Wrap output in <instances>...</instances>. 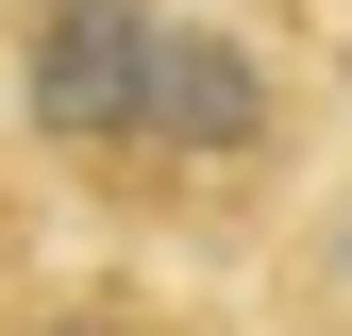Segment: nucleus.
<instances>
[{
	"label": "nucleus",
	"mask_w": 352,
	"mask_h": 336,
	"mask_svg": "<svg viewBox=\"0 0 352 336\" xmlns=\"http://www.w3.org/2000/svg\"><path fill=\"white\" fill-rule=\"evenodd\" d=\"M0 336H252V303H218L201 269H151V252H51L0 303Z\"/></svg>",
	"instance_id": "1"
},
{
	"label": "nucleus",
	"mask_w": 352,
	"mask_h": 336,
	"mask_svg": "<svg viewBox=\"0 0 352 336\" xmlns=\"http://www.w3.org/2000/svg\"><path fill=\"white\" fill-rule=\"evenodd\" d=\"M252 336H352V151L302 185V219L252 269Z\"/></svg>",
	"instance_id": "2"
},
{
	"label": "nucleus",
	"mask_w": 352,
	"mask_h": 336,
	"mask_svg": "<svg viewBox=\"0 0 352 336\" xmlns=\"http://www.w3.org/2000/svg\"><path fill=\"white\" fill-rule=\"evenodd\" d=\"M34 269H51V185H34V168L0 151V303H17Z\"/></svg>",
	"instance_id": "3"
}]
</instances>
